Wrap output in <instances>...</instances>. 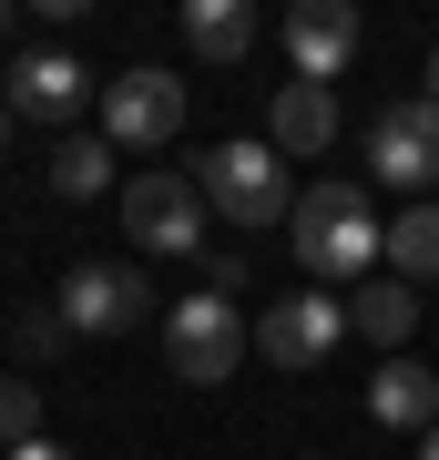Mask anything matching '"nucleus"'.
I'll list each match as a JSON object with an SVG mask.
<instances>
[{"instance_id": "nucleus-1", "label": "nucleus", "mask_w": 439, "mask_h": 460, "mask_svg": "<svg viewBox=\"0 0 439 460\" xmlns=\"http://www.w3.org/2000/svg\"><path fill=\"white\" fill-rule=\"evenodd\" d=\"M286 226H296V266H307L327 296H338V287H368L378 246H389V226L368 215V195H358V184H307Z\"/></svg>"}, {"instance_id": "nucleus-2", "label": "nucleus", "mask_w": 439, "mask_h": 460, "mask_svg": "<svg viewBox=\"0 0 439 460\" xmlns=\"http://www.w3.org/2000/svg\"><path fill=\"white\" fill-rule=\"evenodd\" d=\"M195 195H205V215H225V226H286L296 215V184H286L277 144H215L195 164Z\"/></svg>"}, {"instance_id": "nucleus-3", "label": "nucleus", "mask_w": 439, "mask_h": 460, "mask_svg": "<svg viewBox=\"0 0 439 460\" xmlns=\"http://www.w3.org/2000/svg\"><path fill=\"white\" fill-rule=\"evenodd\" d=\"M245 348H256V328L235 317V296H184V307H163V368L184 378V389H215V378L245 368Z\"/></svg>"}, {"instance_id": "nucleus-4", "label": "nucleus", "mask_w": 439, "mask_h": 460, "mask_svg": "<svg viewBox=\"0 0 439 460\" xmlns=\"http://www.w3.org/2000/svg\"><path fill=\"white\" fill-rule=\"evenodd\" d=\"M123 235L133 246H163V256H205V195H195V174L144 164L123 184Z\"/></svg>"}, {"instance_id": "nucleus-5", "label": "nucleus", "mask_w": 439, "mask_h": 460, "mask_svg": "<svg viewBox=\"0 0 439 460\" xmlns=\"http://www.w3.org/2000/svg\"><path fill=\"white\" fill-rule=\"evenodd\" d=\"M51 307H62V328H82V338H123V328H154V277L144 266H72Z\"/></svg>"}, {"instance_id": "nucleus-6", "label": "nucleus", "mask_w": 439, "mask_h": 460, "mask_svg": "<svg viewBox=\"0 0 439 460\" xmlns=\"http://www.w3.org/2000/svg\"><path fill=\"white\" fill-rule=\"evenodd\" d=\"M338 338H347V296H327V287H296V296H277L256 317V358L266 368H317Z\"/></svg>"}, {"instance_id": "nucleus-7", "label": "nucleus", "mask_w": 439, "mask_h": 460, "mask_svg": "<svg viewBox=\"0 0 439 460\" xmlns=\"http://www.w3.org/2000/svg\"><path fill=\"white\" fill-rule=\"evenodd\" d=\"M368 174L399 184V195L439 184V102L429 93H408V102H389V113L368 123Z\"/></svg>"}, {"instance_id": "nucleus-8", "label": "nucleus", "mask_w": 439, "mask_h": 460, "mask_svg": "<svg viewBox=\"0 0 439 460\" xmlns=\"http://www.w3.org/2000/svg\"><path fill=\"white\" fill-rule=\"evenodd\" d=\"M174 133H184V83H163V72H113L102 83V144L163 154Z\"/></svg>"}, {"instance_id": "nucleus-9", "label": "nucleus", "mask_w": 439, "mask_h": 460, "mask_svg": "<svg viewBox=\"0 0 439 460\" xmlns=\"http://www.w3.org/2000/svg\"><path fill=\"white\" fill-rule=\"evenodd\" d=\"M286 51H296V83L338 93V72L358 62V11H347V0H296L286 11Z\"/></svg>"}, {"instance_id": "nucleus-10", "label": "nucleus", "mask_w": 439, "mask_h": 460, "mask_svg": "<svg viewBox=\"0 0 439 460\" xmlns=\"http://www.w3.org/2000/svg\"><path fill=\"white\" fill-rule=\"evenodd\" d=\"M82 93H92V72L72 51H21L11 62V113H31V123H72Z\"/></svg>"}, {"instance_id": "nucleus-11", "label": "nucleus", "mask_w": 439, "mask_h": 460, "mask_svg": "<svg viewBox=\"0 0 439 460\" xmlns=\"http://www.w3.org/2000/svg\"><path fill=\"white\" fill-rule=\"evenodd\" d=\"M266 144L286 154V164H307V154L338 144V93L327 83H277V113H266Z\"/></svg>"}, {"instance_id": "nucleus-12", "label": "nucleus", "mask_w": 439, "mask_h": 460, "mask_svg": "<svg viewBox=\"0 0 439 460\" xmlns=\"http://www.w3.org/2000/svg\"><path fill=\"white\" fill-rule=\"evenodd\" d=\"M368 420H378V429H399V440H408V429L429 440V429H439V378H429L419 358H389V368L368 378Z\"/></svg>"}, {"instance_id": "nucleus-13", "label": "nucleus", "mask_w": 439, "mask_h": 460, "mask_svg": "<svg viewBox=\"0 0 439 460\" xmlns=\"http://www.w3.org/2000/svg\"><path fill=\"white\" fill-rule=\"evenodd\" d=\"M347 328L378 338L389 358H408V328H419V287H399V277H368L358 296H347Z\"/></svg>"}, {"instance_id": "nucleus-14", "label": "nucleus", "mask_w": 439, "mask_h": 460, "mask_svg": "<svg viewBox=\"0 0 439 460\" xmlns=\"http://www.w3.org/2000/svg\"><path fill=\"white\" fill-rule=\"evenodd\" d=\"M184 51L195 62H245L256 51V11L245 0H184Z\"/></svg>"}, {"instance_id": "nucleus-15", "label": "nucleus", "mask_w": 439, "mask_h": 460, "mask_svg": "<svg viewBox=\"0 0 439 460\" xmlns=\"http://www.w3.org/2000/svg\"><path fill=\"white\" fill-rule=\"evenodd\" d=\"M378 256H389V277H399V287H439V205H408L399 226H389V246H378Z\"/></svg>"}, {"instance_id": "nucleus-16", "label": "nucleus", "mask_w": 439, "mask_h": 460, "mask_svg": "<svg viewBox=\"0 0 439 460\" xmlns=\"http://www.w3.org/2000/svg\"><path fill=\"white\" fill-rule=\"evenodd\" d=\"M51 195H72V205L113 195V144H102V133H72V144L51 154Z\"/></svg>"}, {"instance_id": "nucleus-17", "label": "nucleus", "mask_w": 439, "mask_h": 460, "mask_svg": "<svg viewBox=\"0 0 439 460\" xmlns=\"http://www.w3.org/2000/svg\"><path fill=\"white\" fill-rule=\"evenodd\" d=\"M62 348H72V328H62V307H21V317H11V358H21V368L62 358Z\"/></svg>"}, {"instance_id": "nucleus-18", "label": "nucleus", "mask_w": 439, "mask_h": 460, "mask_svg": "<svg viewBox=\"0 0 439 460\" xmlns=\"http://www.w3.org/2000/svg\"><path fill=\"white\" fill-rule=\"evenodd\" d=\"M31 440H41V389L31 378H0V460L31 450Z\"/></svg>"}, {"instance_id": "nucleus-19", "label": "nucleus", "mask_w": 439, "mask_h": 460, "mask_svg": "<svg viewBox=\"0 0 439 460\" xmlns=\"http://www.w3.org/2000/svg\"><path fill=\"white\" fill-rule=\"evenodd\" d=\"M11 460H82V450H62V440H31V450H11Z\"/></svg>"}, {"instance_id": "nucleus-20", "label": "nucleus", "mask_w": 439, "mask_h": 460, "mask_svg": "<svg viewBox=\"0 0 439 460\" xmlns=\"http://www.w3.org/2000/svg\"><path fill=\"white\" fill-rule=\"evenodd\" d=\"M429 102H439V51H429Z\"/></svg>"}, {"instance_id": "nucleus-21", "label": "nucleus", "mask_w": 439, "mask_h": 460, "mask_svg": "<svg viewBox=\"0 0 439 460\" xmlns=\"http://www.w3.org/2000/svg\"><path fill=\"white\" fill-rule=\"evenodd\" d=\"M419 460H439V429H429V440H419Z\"/></svg>"}, {"instance_id": "nucleus-22", "label": "nucleus", "mask_w": 439, "mask_h": 460, "mask_svg": "<svg viewBox=\"0 0 439 460\" xmlns=\"http://www.w3.org/2000/svg\"><path fill=\"white\" fill-rule=\"evenodd\" d=\"M0 144H11V102H0Z\"/></svg>"}, {"instance_id": "nucleus-23", "label": "nucleus", "mask_w": 439, "mask_h": 460, "mask_svg": "<svg viewBox=\"0 0 439 460\" xmlns=\"http://www.w3.org/2000/svg\"><path fill=\"white\" fill-rule=\"evenodd\" d=\"M0 31H11V0H0Z\"/></svg>"}]
</instances>
